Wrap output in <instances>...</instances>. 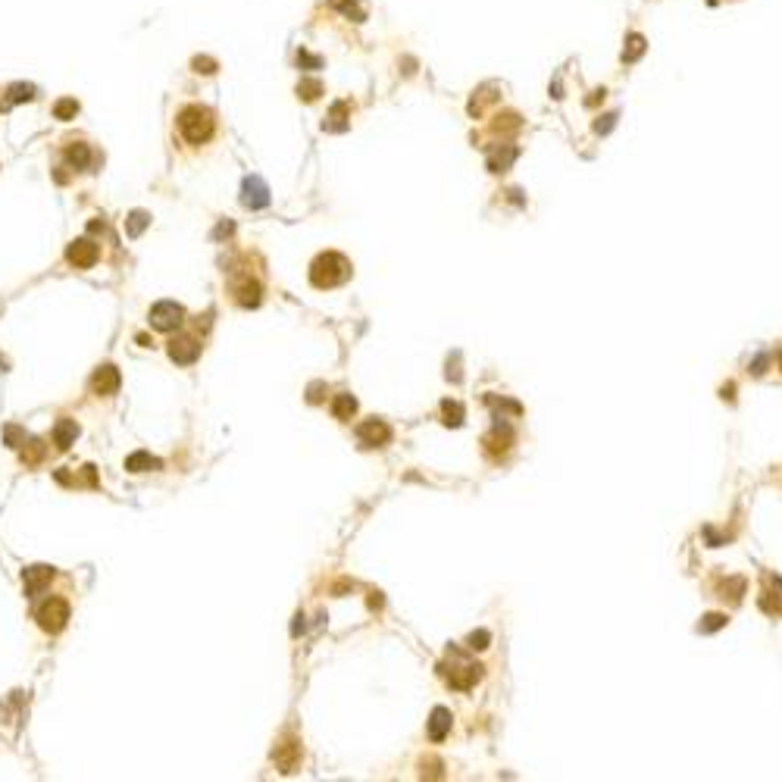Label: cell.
<instances>
[{
    "label": "cell",
    "instance_id": "obj_45",
    "mask_svg": "<svg viewBox=\"0 0 782 782\" xmlns=\"http://www.w3.org/2000/svg\"><path fill=\"white\" fill-rule=\"evenodd\" d=\"M710 3H717V0H710Z\"/></svg>",
    "mask_w": 782,
    "mask_h": 782
},
{
    "label": "cell",
    "instance_id": "obj_20",
    "mask_svg": "<svg viewBox=\"0 0 782 782\" xmlns=\"http://www.w3.org/2000/svg\"><path fill=\"white\" fill-rule=\"evenodd\" d=\"M163 463L157 460V457H151L147 451H135V454L126 457V469L128 473H147V469H160Z\"/></svg>",
    "mask_w": 782,
    "mask_h": 782
},
{
    "label": "cell",
    "instance_id": "obj_11",
    "mask_svg": "<svg viewBox=\"0 0 782 782\" xmlns=\"http://www.w3.org/2000/svg\"><path fill=\"white\" fill-rule=\"evenodd\" d=\"M51 579H53V567H44V563H41V567L22 569V585H26V594H28V598H35V594L44 592V585H47Z\"/></svg>",
    "mask_w": 782,
    "mask_h": 782
},
{
    "label": "cell",
    "instance_id": "obj_23",
    "mask_svg": "<svg viewBox=\"0 0 782 782\" xmlns=\"http://www.w3.org/2000/svg\"><path fill=\"white\" fill-rule=\"evenodd\" d=\"M328 3H332V10H338L341 16H347V19H353V22L366 19V10L360 7V0H328Z\"/></svg>",
    "mask_w": 782,
    "mask_h": 782
},
{
    "label": "cell",
    "instance_id": "obj_14",
    "mask_svg": "<svg viewBox=\"0 0 782 782\" xmlns=\"http://www.w3.org/2000/svg\"><path fill=\"white\" fill-rule=\"evenodd\" d=\"M347 119H351V103L335 101L332 110H328V116H326V122H322V128H326V132H344Z\"/></svg>",
    "mask_w": 782,
    "mask_h": 782
},
{
    "label": "cell",
    "instance_id": "obj_24",
    "mask_svg": "<svg viewBox=\"0 0 782 782\" xmlns=\"http://www.w3.org/2000/svg\"><path fill=\"white\" fill-rule=\"evenodd\" d=\"M644 35H638V32H632L629 38H626V47H623V63H635L638 57H642L644 53Z\"/></svg>",
    "mask_w": 782,
    "mask_h": 782
},
{
    "label": "cell",
    "instance_id": "obj_7",
    "mask_svg": "<svg viewBox=\"0 0 782 782\" xmlns=\"http://www.w3.org/2000/svg\"><path fill=\"white\" fill-rule=\"evenodd\" d=\"M119 382H122L119 369H116L113 363H103V366H97L94 376H91V391L101 394V398H110V394L119 391Z\"/></svg>",
    "mask_w": 782,
    "mask_h": 782
},
{
    "label": "cell",
    "instance_id": "obj_16",
    "mask_svg": "<svg viewBox=\"0 0 782 782\" xmlns=\"http://www.w3.org/2000/svg\"><path fill=\"white\" fill-rule=\"evenodd\" d=\"M63 157L72 169H88L91 166V147L85 144V141H72V144H66Z\"/></svg>",
    "mask_w": 782,
    "mask_h": 782
},
{
    "label": "cell",
    "instance_id": "obj_43",
    "mask_svg": "<svg viewBox=\"0 0 782 782\" xmlns=\"http://www.w3.org/2000/svg\"><path fill=\"white\" fill-rule=\"evenodd\" d=\"M82 473H85V482H88V485H97V479H94V467H91V463L82 469Z\"/></svg>",
    "mask_w": 782,
    "mask_h": 782
},
{
    "label": "cell",
    "instance_id": "obj_44",
    "mask_svg": "<svg viewBox=\"0 0 782 782\" xmlns=\"http://www.w3.org/2000/svg\"><path fill=\"white\" fill-rule=\"evenodd\" d=\"M776 360H779V369H782V351H779V357H776Z\"/></svg>",
    "mask_w": 782,
    "mask_h": 782
},
{
    "label": "cell",
    "instance_id": "obj_25",
    "mask_svg": "<svg viewBox=\"0 0 782 782\" xmlns=\"http://www.w3.org/2000/svg\"><path fill=\"white\" fill-rule=\"evenodd\" d=\"M442 423L444 426H463V404L460 401H442Z\"/></svg>",
    "mask_w": 782,
    "mask_h": 782
},
{
    "label": "cell",
    "instance_id": "obj_21",
    "mask_svg": "<svg viewBox=\"0 0 782 782\" xmlns=\"http://www.w3.org/2000/svg\"><path fill=\"white\" fill-rule=\"evenodd\" d=\"M513 160H517V147H513V144H501L498 151L488 153V169H492V172H504Z\"/></svg>",
    "mask_w": 782,
    "mask_h": 782
},
{
    "label": "cell",
    "instance_id": "obj_17",
    "mask_svg": "<svg viewBox=\"0 0 782 782\" xmlns=\"http://www.w3.org/2000/svg\"><path fill=\"white\" fill-rule=\"evenodd\" d=\"M235 291V301L241 303V307H257L260 303V282L257 278H244V282L232 285Z\"/></svg>",
    "mask_w": 782,
    "mask_h": 782
},
{
    "label": "cell",
    "instance_id": "obj_3",
    "mask_svg": "<svg viewBox=\"0 0 782 782\" xmlns=\"http://www.w3.org/2000/svg\"><path fill=\"white\" fill-rule=\"evenodd\" d=\"M185 322V307L176 301H160L151 307V326L157 332H176Z\"/></svg>",
    "mask_w": 782,
    "mask_h": 782
},
{
    "label": "cell",
    "instance_id": "obj_22",
    "mask_svg": "<svg viewBox=\"0 0 782 782\" xmlns=\"http://www.w3.org/2000/svg\"><path fill=\"white\" fill-rule=\"evenodd\" d=\"M353 413H357V401H353V394H347V391L335 394V398H332V417L335 419H351Z\"/></svg>",
    "mask_w": 782,
    "mask_h": 782
},
{
    "label": "cell",
    "instance_id": "obj_30",
    "mask_svg": "<svg viewBox=\"0 0 782 782\" xmlns=\"http://www.w3.org/2000/svg\"><path fill=\"white\" fill-rule=\"evenodd\" d=\"M76 113H78V103L72 101V97H63V101H57L53 103V116H57V119H76Z\"/></svg>",
    "mask_w": 782,
    "mask_h": 782
},
{
    "label": "cell",
    "instance_id": "obj_42",
    "mask_svg": "<svg viewBox=\"0 0 782 782\" xmlns=\"http://www.w3.org/2000/svg\"><path fill=\"white\" fill-rule=\"evenodd\" d=\"M719 394H723V401H735V385H723Z\"/></svg>",
    "mask_w": 782,
    "mask_h": 782
},
{
    "label": "cell",
    "instance_id": "obj_12",
    "mask_svg": "<svg viewBox=\"0 0 782 782\" xmlns=\"http://www.w3.org/2000/svg\"><path fill=\"white\" fill-rule=\"evenodd\" d=\"M760 610L767 613V617H776V613L782 610V579L779 576H769V588L760 594Z\"/></svg>",
    "mask_w": 782,
    "mask_h": 782
},
{
    "label": "cell",
    "instance_id": "obj_15",
    "mask_svg": "<svg viewBox=\"0 0 782 782\" xmlns=\"http://www.w3.org/2000/svg\"><path fill=\"white\" fill-rule=\"evenodd\" d=\"M429 738L432 742H442L444 735H448L451 732V710L448 707H435V710H432V717H429Z\"/></svg>",
    "mask_w": 782,
    "mask_h": 782
},
{
    "label": "cell",
    "instance_id": "obj_18",
    "mask_svg": "<svg viewBox=\"0 0 782 782\" xmlns=\"http://www.w3.org/2000/svg\"><path fill=\"white\" fill-rule=\"evenodd\" d=\"M510 442H513L510 429H507V426L501 429V426H498V429H494L492 435L485 438V451H488L492 457H501V454H507V451H510Z\"/></svg>",
    "mask_w": 782,
    "mask_h": 782
},
{
    "label": "cell",
    "instance_id": "obj_36",
    "mask_svg": "<svg viewBox=\"0 0 782 782\" xmlns=\"http://www.w3.org/2000/svg\"><path fill=\"white\" fill-rule=\"evenodd\" d=\"M7 442H10V448H22L26 444V432L19 426H7Z\"/></svg>",
    "mask_w": 782,
    "mask_h": 782
},
{
    "label": "cell",
    "instance_id": "obj_19",
    "mask_svg": "<svg viewBox=\"0 0 782 782\" xmlns=\"http://www.w3.org/2000/svg\"><path fill=\"white\" fill-rule=\"evenodd\" d=\"M297 760H301V744H297L294 738H288V742L276 751V763L282 767V773H291Z\"/></svg>",
    "mask_w": 782,
    "mask_h": 782
},
{
    "label": "cell",
    "instance_id": "obj_9",
    "mask_svg": "<svg viewBox=\"0 0 782 782\" xmlns=\"http://www.w3.org/2000/svg\"><path fill=\"white\" fill-rule=\"evenodd\" d=\"M241 203L251 210H263L269 203V188H266L263 178H257V176L244 178V185H241Z\"/></svg>",
    "mask_w": 782,
    "mask_h": 782
},
{
    "label": "cell",
    "instance_id": "obj_1",
    "mask_svg": "<svg viewBox=\"0 0 782 782\" xmlns=\"http://www.w3.org/2000/svg\"><path fill=\"white\" fill-rule=\"evenodd\" d=\"M176 122H178V132H182V138L188 141V144H203V141H210V135H213V128H216L213 110L201 107V103L182 107L176 116Z\"/></svg>",
    "mask_w": 782,
    "mask_h": 782
},
{
    "label": "cell",
    "instance_id": "obj_38",
    "mask_svg": "<svg viewBox=\"0 0 782 782\" xmlns=\"http://www.w3.org/2000/svg\"><path fill=\"white\" fill-rule=\"evenodd\" d=\"M194 72H203V76H210V72H216V60L213 57H194Z\"/></svg>",
    "mask_w": 782,
    "mask_h": 782
},
{
    "label": "cell",
    "instance_id": "obj_29",
    "mask_svg": "<svg viewBox=\"0 0 782 782\" xmlns=\"http://www.w3.org/2000/svg\"><path fill=\"white\" fill-rule=\"evenodd\" d=\"M297 94H301L303 101H316V97L322 94V82H319V78H301V85H297Z\"/></svg>",
    "mask_w": 782,
    "mask_h": 782
},
{
    "label": "cell",
    "instance_id": "obj_6",
    "mask_svg": "<svg viewBox=\"0 0 782 782\" xmlns=\"http://www.w3.org/2000/svg\"><path fill=\"white\" fill-rule=\"evenodd\" d=\"M101 257V247L94 244L91 238H76L69 247H66V260H69L76 269H91Z\"/></svg>",
    "mask_w": 782,
    "mask_h": 782
},
{
    "label": "cell",
    "instance_id": "obj_8",
    "mask_svg": "<svg viewBox=\"0 0 782 782\" xmlns=\"http://www.w3.org/2000/svg\"><path fill=\"white\" fill-rule=\"evenodd\" d=\"M166 351H169V357L176 360L178 366H191L197 357H201V341L191 338V335H176Z\"/></svg>",
    "mask_w": 782,
    "mask_h": 782
},
{
    "label": "cell",
    "instance_id": "obj_39",
    "mask_svg": "<svg viewBox=\"0 0 782 782\" xmlns=\"http://www.w3.org/2000/svg\"><path fill=\"white\" fill-rule=\"evenodd\" d=\"M488 642H492V635H488L485 629H479V632H473V635H469V648H476V651L488 648Z\"/></svg>",
    "mask_w": 782,
    "mask_h": 782
},
{
    "label": "cell",
    "instance_id": "obj_41",
    "mask_svg": "<svg viewBox=\"0 0 782 782\" xmlns=\"http://www.w3.org/2000/svg\"><path fill=\"white\" fill-rule=\"evenodd\" d=\"M767 360H769L767 353H763V357H757L754 363H751V372H754V376H763V366H767Z\"/></svg>",
    "mask_w": 782,
    "mask_h": 782
},
{
    "label": "cell",
    "instance_id": "obj_32",
    "mask_svg": "<svg viewBox=\"0 0 782 782\" xmlns=\"http://www.w3.org/2000/svg\"><path fill=\"white\" fill-rule=\"evenodd\" d=\"M726 623H729V617H726V613H707V617L698 623V632H704V635H707V632L723 629Z\"/></svg>",
    "mask_w": 782,
    "mask_h": 782
},
{
    "label": "cell",
    "instance_id": "obj_34",
    "mask_svg": "<svg viewBox=\"0 0 782 782\" xmlns=\"http://www.w3.org/2000/svg\"><path fill=\"white\" fill-rule=\"evenodd\" d=\"M729 592V601L732 604H738V601H742V594H744V579H729V582H723V594Z\"/></svg>",
    "mask_w": 782,
    "mask_h": 782
},
{
    "label": "cell",
    "instance_id": "obj_40",
    "mask_svg": "<svg viewBox=\"0 0 782 782\" xmlns=\"http://www.w3.org/2000/svg\"><path fill=\"white\" fill-rule=\"evenodd\" d=\"M319 391H322V382L310 385V394H307V398H310V404H319V401H322V394H319Z\"/></svg>",
    "mask_w": 782,
    "mask_h": 782
},
{
    "label": "cell",
    "instance_id": "obj_33",
    "mask_svg": "<svg viewBox=\"0 0 782 782\" xmlns=\"http://www.w3.org/2000/svg\"><path fill=\"white\" fill-rule=\"evenodd\" d=\"M492 128H494V132H501V135H504V132H517V128H519V116H517V113L498 116V122H494Z\"/></svg>",
    "mask_w": 782,
    "mask_h": 782
},
{
    "label": "cell",
    "instance_id": "obj_31",
    "mask_svg": "<svg viewBox=\"0 0 782 782\" xmlns=\"http://www.w3.org/2000/svg\"><path fill=\"white\" fill-rule=\"evenodd\" d=\"M41 457H44V444L38 442V438H32V442L22 448V463H28V467H35V463H41Z\"/></svg>",
    "mask_w": 782,
    "mask_h": 782
},
{
    "label": "cell",
    "instance_id": "obj_10",
    "mask_svg": "<svg viewBox=\"0 0 782 782\" xmlns=\"http://www.w3.org/2000/svg\"><path fill=\"white\" fill-rule=\"evenodd\" d=\"M444 676H448V685L451 688H457V692H469V688L482 679V667H479V663H463L460 669H451V673H444Z\"/></svg>",
    "mask_w": 782,
    "mask_h": 782
},
{
    "label": "cell",
    "instance_id": "obj_35",
    "mask_svg": "<svg viewBox=\"0 0 782 782\" xmlns=\"http://www.w3.org/2000/svg\"><path fill=\"white\" fill-rule=\"evenodd\" d=\"M297 66H301V69H319L322 66V60L316 57V53H310V51H297Z\"/></svg>",
    "mask_w": 782,
    "mask_h": 782
},
{
    "label": "cell",
    "instance_id": "obj_5",
    "mask_svg": "<svg viewBox=\"0 0 782 782\" xmlns=\"http://www.w3.org/2000/svg\"><path fill=\"white\" fill-rule=\"evenodd\" d=\"M357 438L363 448H385L391 442V426L385 419H363L357 426Z\"/></svg>",
    "mask_w": 782,
    "mask_h": 782
},
{
    "label": "cell",
    "instance_id": "obj_27",
    "mask_svg": "<svg viewBox=\"0 0 782 782\" xmlns=\"http://www.w3.org/2000/svg\"><path fill=\"white\" fill-rule=\"evenodd\" d=\"M7 97L10 103H26V101H35V85H26V82H16L7 88Z\"/></svg>",
    "mask_w": 782,
    "mask_h": 782
},
{
    "label": "cell",
    "instance_id": "obj_26",
    "mask_svg": "<svg viewBox=\"0 0 782 782\" xmlns=\"http://www.w3.org/2000/svg\"><path fill=\"white\" fill-rule=\"evenodd\" d=\"M147 226H151V216H147L144 210H135V213H128V219H126V232H128V238H138V235L144 232Z\"/></svg>",
    "mask_w": 782,
    "mask_h": 782
},
{
    "label": "cell",
    "instance_id": "obj_28",
    "mask_svg": "<svg viewBox=\"0 0 782 782\" xmlns=\"http://www.w3.org/2000/svg\"><path fill=\"white\" fill-rule=\"evenodd\" d=\"M492 91H494V85H485V88H479V94L469 101V113H473V116H482V113H485V103H492L494 97H498V94H492Z\"/></svg>",
    "mask_w": 782,
    "mask_h": 782
},
{
    "label": "cell",
    "instance_id": "obj_37",
    "mask_svg": "<svg viewBox=\"0 0 782 782\" xmlns=\"http://www.w3.org/2000/svg\"><path fill=\"white\" fill-rule=\"evenodd\" d=\"M617 126V113H607V116H598V122H594V132L598 135H607L610 128Z\"/></svg>",
    "mask_w": 782,
    "mask_h": 782
},
{
    "label": "cell",
    "instance_id": "obj_2",
    "mask_svg": "<svg viewBox=\"0 0 782 782\" xmlns=\"http://www.w3.org/2000/svg\"><path fill=\"white\" fill-rule=\"evenodd\" d=\"M351 278V260L344 257V253H319V257L313 260V266H310V282H313V288H335V285L347 282Z\"/></svg>",
    "mask_w": 782,
    "mask_h": 782
},
{
    "label": "cell",
    "instance_id": "obj_4",
    "mask_svg": "<svg viewBox=\"0 0 782 782\" xmlns=\"http://www.w3.org/2000/svg\"><path fill=\"white\" fill-rule=\"evenodd\" d=\"M38 623L44 632H60L66 626V619H69V604H66L63 598H47L44 604L38 607Z\"/></svg>",
    "mask_w": 782,
    "mask_h": 782
},
{
    "label": "cell",
    "instance_id": "obj_13",
    "mask_svg": "<svg viewBox=\"0 0 782 782\" xmlns=\"http://www.w3.org/2000/svg\"><path fill=\"white\" fill-rule=\"evenodd\" d=\"M78 438V423L76 419H57V426H53V444H57L60 451H69L72 444H76Z\"/></svg>",
    "mask_w": 782,
    "mask_h": 782
}]
</instances>
